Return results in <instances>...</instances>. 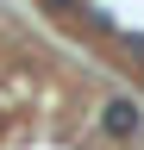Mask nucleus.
<instances>
[{"mask_svg": "<svg viewBox=\"0 0 144 150\" xmlns=\"http://www.w3.org/2000/svg\"><path fill=\"white\" fill-rule=\"evenodd\" d=\"M44 6H82V0H44Z\"/></svg>", "mask_w": 144, "mask_h": 150, "instance_id": "obj_2", "label": "nucleus"}, {"mask_svg": "<svg viewBox=\"0 0 144 150\" xmlns=\"http://www.w3.org/2000/svg\"><path fill=\"white\" fill-rule=\"evenodd\" d=\"M100 125L113 131V138H138V131H144V106L125 100V94H113V100L100 106Z\"/></svg>", "mask_w": 144, "mask_h": 150, "instance_id": "obj_1", "label": "nucleus"}]
</instances>
